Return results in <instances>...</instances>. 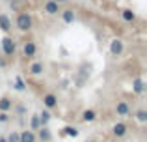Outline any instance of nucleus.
Here are the masks:
<instances>
[{
  "label": "nucleus",
  "mask_w": 147,
  "mask_h": 142,
  "mask_svg": "<svg viewBox=\"0 0 147 142\" xmlns=\"http://www.w3.org/2000/svg\"><path fill=\"white\" fill-rule=\"evenodd\" d=\"M32 17H30L28 13H21L17 17V28L19 30H22V32H28L30 28H32Z\"/></svg>",
  "instance_id": "obj_1"
},
{
  "label": "nucleus",
  "mask_w": 147,
  "mask_h": 142,
  "mask_svg": "<svg viewBox=\"0 0 147 142\" xmlns=\"http://www.w3.org/2000/svg\"><path fill=\"white\" fill-rule=\"evenodd\" d=\"M2 51L6 52L7 56H11L15 52V43H13L11 37H4V39H2Z\"/></svg>",
  "instance_id": "obj_2"
},
{
  "label": "nucleus",
  "mask_w": 147,
  "mask_h": 142,
  "mask_svg": "<svg viewBox=\"0 0 147 142\" xmlns=\"http://www.w3.org/2000/svg\"><path fill=\"white\" fill-rule=\"evenodd\" d=\"M58 11H60V6H58V2H54V0H47V4H45V13L56 15Z\"/></svg>",
  "instance_id": "obj_3"
},
{
  "label": "nucleus",
  "mask_w": 147,
  "mask_h": 142,
  "mask_svg": "<svg viewBox=\"0 0 147 142\" xmlns=\"http://www.w3.org/2000/svg\"><path fill=\"white\" fill-rule=\"evenodd\" d=\"M43 105L47 107V109H54V107L58 105V99H56V95L54 94H47L43 97Z\"/></svg>",
  "instance_id": "obj_4"
},
{
  "label": "nucleus",
  "mask_w": 147,
  "mask_h": 142,
  "mask_svg": "<svg viewBox=\"0 0 147 142\" xmlns=\"http://www.w3.org/2000/svg\"><path fill=\"white\" fill-rule=\"evenodd\" d=\"M115 112H117L119 116H127V114L130 112V109H129V105H127L125 101H119L117 107H115Z\"/></svg>",
  "instance_id": "obj_5"
},
{
  "label": "nucleus",
  "mask_w": 147,
  "mask_h": 142,
  "mask_svg": "<svg viewBox=\"0 0 147 142\" xmlns=\"http://www.w3.org/2000/svg\"><path fill=\"white\" fill-rule=\"evenodd\" d=\"M19 142H36V135L32 131H24L19 135Z\"/></svg>",
  "instance_id": "obj_6"
},
{
  "label": "nucleus",
  "mask_w": 147,
  "mask_h": 142,
  "mask_svg": "<svg viewBox=\"0 0 147 142\" xmlns=\"http://www.w3.org/2000/svg\"><path fill=\"white\" fill-rule=\"evenodd\" d=\"M112 133H114L115 137H125V133H127V125H125V124H115V125H114V129H112Z\"/></svg>",
  "instance_id": "obj_7"
},
{
  "label": "nucleus",
  "mask_w": 147,
  "mask_h": 142,
  "mask_svg": "<svg viewBox=\"0 0 147 142\" xmlns=\"http://www.w3.org/2000/svg\"><path fill=\"white\" fill-rule=\"evenodd\" d=\"M110 51H112V54H121L123 43L119 39H114V41H112V45H110Z\"/></svg>",
  "instance_id": "obj_8"
},
{
  "label": "nucleus",
  "mask_w": 147,
  "mask_h": 142,
  "mask_svg": "<svg viewBox=\"0 0 147 142\" xmlns=\"http://www.w3.org/2000/svg\"><path fill=\"white\" fill-rule=\"evenodd\" d=\"M22 51H24V56H28V58H30V56L36 54V45H34L32 41H28V43L24 45V49H22Z\"/></svg>",
  "instance_id": "obj_9"
},
{
  "label": "nucleus",
  "mask_w": 147,
  "mask_h": 142,
  "mask_svg": "<svg viewBox=\"0 0 147 142\" xmlns=\"http://www.w3.org/2000/svg\"><path fill=\"white\" fill-rule=\"evenodd\" d=\"M0 28H2L4 32H7V30L11 28V22H9V19H7L6 15H0Z\"/></svg>",
  "instance_id": "obj_10"
},
{
  "label": "nucleus",
  "mask_w": 147,
  "mask_h": 142,
  "mask_svg": "<svg viewBox=\"0 0 147 142\" xmlns=\"http://www.w3.org/2000/svg\"><path fill=\"white\" fill-rule=\"evenodd\" d=\"M144 80H142V79H136V80H134V82H132V90L134 92H136V94H142V92H144Z\"/></svg>",
  "instance_id": "obj_11"
},
{
  "label": "nucleus",
  "mask_w": 147,
  "mask_h": 142,
  "mask_svg": "<svg viewBox=\"0 0 147 142\" xmlns=\"http://www.w3.org/2000/svg\"><path fill=\"white\" fill-rule=\"evenodd\" d=\"M30 73H32V75H41V73H43V64H39V62L32 64V66H30Z\"/></svg>",
  "instance_id": "obj_12"
},
{
  "label": "nucleus",
  "mask_w": 147,
  "mask_h": 142,
  "mask_svg": "<svg viewBox=\"0 0 147 142\" xmlns=\"http://www.w3.org/2000/svg\"><path fill=\"white\" fill-rule=\"evenodd\" d=\"M11 109V101L7 97H2L0 99V112H6V110Z\"/></svg>",
  "instance_id": "obj_13"
},
{
  "label": "nucleus",
  "mask_w": 147,
  "mask_h": 142,
  "mask_svg": "<svg viewBox=\"0 0 147 142\" xmlns=\"http://www.w3.org/2000/svg\"><path fill=\"white\" fill-rule=\"evenodd\" d=\"M95 118H97L95 110H84V114H82V120L84 122H93Z\"/></svg>",
  "instance_id": "obj_14"
},
{
  "label": "nucleus",
  "mask_w": 147,
  "mask_h": 142,
  "mask_svg": "<svg viewBox=\"0 0 147 142\" xmlns=\"http://www.w3.org/2000/svg\"><path fill=\"white\" fill-rule=\"evenodd\" d=\"M39 137H41V140L49 142V140H50V131H49L47 127H41V129H39Z\"/></svg>",
  "instance_id": "obj_15"
},
{
  "label": "nucleus",
  "mask_w": 147,
  "mask_h": 142,
  "mask_svg": "<svg viewBox=\"0 0 147 142\" xmlns=\"http://www.w3.org/2000/svg\"><path fill=\"white\" fill-rule=\"evenodd\" d=\"M63 21L65 22H73V21H75V13H73V10H65L63 11Z\"/></svg>",
  "instance_id": "obj_16"
},
{
  "label": "nucleus",
  "mask_w": 147,
  "mask_h": 142,
  "mask_svg": "<svg viewBox=\"0 0 147 142\" xmlns=\"http://www.w3.org/2000/svg\"><path fill=\"white\" fill-rule=\"evenodd\" d=\"M65 135H69V137H78V129H76V127H65Z\"/></svg>",
  "instance_id": "obj_17"
},
{
  "label": "nucleus",
  "mask_w": 147,
  "mask_h": 142,
  "mask_svg": "<svg viewBox=\"0 0 147 142\" xmlns=\"http://www.w3.org/2000/svg\"><path fill=\"white\" fill-rule=\"evenodd\" d=\"M49 120H50V114L47 112V110H45V112H41V116H39V122H41V124L45 125V124H47Z\"/></svg>",
  "instance_id": "obj_18"
},
{
  "label": "nucleus",
  "mask_w": 147,
  "mask_h": 142,
  "mask_svg": "<svg viewBox=\"0 0 147 142\" xmlns=\"http://www.w3.org/2000/svg\"><path fill=\"white\" fill-rule=\"evenodd\" d=\"M136 118L140 122H147V112H145V110H138V112H136Z\"/></svg>",
  "instance_id": "obj_19"
},
{
  "label": "nucleus",
  "mask_w": 147,
  "mask_h": 142,
  "mask_svg": "<svg viewBox=\"0 0 147 142\" xmlns=\"http://www.w3.org/2000/svg\"><path fill=\"white\" fill-rule=\"evenodd\" d=\"M123 19H125V21H134V13L129 11V10H125L123 11Z\"/></svg>",
  "instance_id": "obj_20"
},
{
  "label": "nucleus",
  "mask_w": 147,
  "mask_h": 142,
  "mask_svg": "<svg viewBox=\"0 0 147 142\" xmlns=\"http://www.w3.org/2000/svg\"><path fill=\"white\" fill-rule=\"evenodd\" d=\"M6 142H19V133H11L9 137H6Z\"/></svg>",
  "instance_id": "obj_21"
},
{
  "label": "nucleus",
  "mask_w": 147,
  "mask_h": 142,
  "mask_svg": "<svg viewBox=\"0 0 147 142\" xmlns=\"http://www.w3.org/2000/svg\"><path fill=\"white\" fill-rule=\"evenodd\" d=\"M39 125H41L39 116H34V118H32V127H34V129H39Z\"/></svg>",
  "instance_id": "obj_22"
},
{
  "label": "nucleus",
  "mask_w": 147,
  "mask_h": 142,
  "mask_svg": "<svg viewBox=\"0 0 147 142\" xmlns=\"http://www.w3.org/2000/svg\"><path fill=\"white\" fill-rule=\"evenodd\" d=\"M17 90H19V92H22V90H24V82H22V79H21V77H17Z\"/></svg>",
  "instance_id": "obj_23"
},
{
  "label": "nucleus",
  "mask_w": 147,
  "mask_h": 142,
  "mask_svg": "<svg viewBox=\"0 0 147 142\" xmlns=\"http://www.w3.org/2000/svg\"><path fill=\"white\" fill-rule=\"evenodd\" d=\"M0 122H2V124H6V122H7V114L6 112H0Z\"/></svg>",
  "instance_id": "obj_24"
},
{
  "label": "nucleus",
  "mask_w": 147,
  "mask_h": 142,
  "mask_svg": "<svg viewBox=\"0 0 147 142\" xmlns=\"http://www.w3.org/2000/svg\"><path fill=\"white\" fill-rule=\"evenodd\" d=\"M54 2H58V4H60V2H67V0H54Z\"/></svg>",
  "instance_id": "obj_25"
},
{
  "label": "nucleus",
  "mask_w": 147,
  "mask_h": 142,
  "mask_svg": "<svg viewBox=\"0 0 147 142\" xmlns=\"http://www.w3.org/2000/svg\"><path fill=\"white\" fill-rule=\"evenodd\" d=\"M0 142H6V137H2V139H0Z\"/></svg>",
  "instance_id": "obj_26"
},
{
  "label": "nucleus",
  "mask_w": 147,
  "mask_h": 142,
  "mask_svg": "<svg viewBox=\"0 0 147 142\" xmlns=\"http://www.w3.org/2000/svg\"><path fill=\"white\" fill-rule=\"evenodd\" d=\"M41 142H45V140H41Z\"/></svg>",
  "instance_id": "obj_27"
},
{
  "label": "nucleus",
  "mask_w": 147,
  "mask_h": 142,
  "mask_svg": "<svg viewBox=\"0 0 147 142\" xmlns=\"http://www.w3.org/2000/svg\"><path fill=\"white\" fill-rule=\"evenodd\" d=\"M45 2H47V0H45Z\"/></svg>",
  "instance_id": "obj_28"
}]
</instances>
